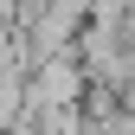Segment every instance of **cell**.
I'll list each match as a JSON object with an SVG mask.
<instances>
[{"mask_svg":"<svg viewBox=\"0 0 135 135\" xmlns=\"http://www.w3.org/2000/svg\"><path fill=\"white\" fill-rule=\"evenodd\" d=\"M129 109H135V90H129Z\"/></svg>","mask_w":135,"mask_h":135,"instance_id":"obj_1","label":"cell"}]
</instances>
